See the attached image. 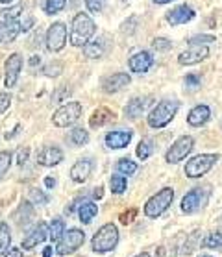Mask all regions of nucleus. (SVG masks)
Instances as JSON below:
<instances>
[{
    "label": "nucleus",
    "mask_w": 222,
    "mask_h": 257,
    "mask_svg": "<svg viewBox=\"0 0 222 257\" xmlns=\"http://www.w3.org/2000/svg\"><path fill=\"white\" fill-rule=\"evenodd\" d=\"M96 32V24L87 13H76L74 19H72V24H70V45L72 47H85L91 37Z\"/></svg>",
    "instance_id": "obj_1"
},
{
    "label": "nucleus",
    "mask_w": 222,
    "mask_h": 257,
    "mask_svg": "<svg viewBox=\"0 0 222 257\" xmlns=\"http://www.w3.org/2000/svg\"><path fill=\"white\" fill-rule=\"evenodd\" d=\"M178 109H180V104L176 100H161L159 104H156L152 111L148 113V126L150 128H165L176 117Z\"/></svg>",
    "instance_id": "obj_2"
},
{
    "label": "nucleus",
    "mask_w": 222,
    "mask_h": 257,
    "mask_svg": "<svg viewBox=\"0 0 222 257\" xmlns=\"http://www.w3.org/2000/svg\"><path fill=\"white\" fill-rule=\"evenodd\" d=\"M119 242V229L115 224H105L102 228L94 233L93 237V246L94 251H98V253H105V251H111Z\"/></svg>",
    "instance_id": "obj_3"
},
{
    "label": "nucleus",
    "mask_w": 222,
    "mask_h": 257,
    "mask_svg": "<svg viewBox=\"0 0 222 257\" xmlns=\"http://www.w3.org/2000/svg\"><path fill=\"white\" fill-rule=\"evenodd\" d=\"M172 200H174V191L170 187L161 189L152 198H148V202L145 204V215L150 218H158L159 215H163L165 211L169 209Z\"/></svg>",
    "instance_id": "obj_4"
},
{
    "label": "nucleus",
    "mask_w": 222,
    "mask_h": 257,
    "mask_svg": "<svg viewBox=\"0 0 222 257\" xmlns=\"http://www.w3.org/2000/svg\"><path fill=\"white\" fill-rule=\"evenodd\" d=\"M216 161H218V154H200V156L191 159L189 163H185V176L191 180L202 178L213 169V165Z\"/></svg>",
    "instance_id": "obj_5"
},
{
    "label": "nucleus",
    "mask_w": 222,
    "mask_h": 257,
    "mask_svg": "<svg viewBox=\"0 0 222 257\" xmlns=\"http://www.w3.org/2000/svg\"><path fill=\"white\" fill-rule=\"evenodd\" d=\"M80 117H82V104L80 102H69V104H63L58 111L54 113L52 122L58 128H69Z\"/></svg>",
    "instance_id": "obj_6"
},
{
    "label": "nucleus",
    "mask_w": 222,
    "mask_h": 257,
    "mask_svg": "<svg viewBox=\"0 0 222 257\" xmlns=\"http://www.w3.org/2000/svg\"><path fill=\"white\" fill-rule=\"evenodd\" d=\"M193 146H194V139H193V137H189V135H183V137H180L178 141H174V143H172V146H170L169 150H167V154H165L167 163L174 165V163H180V161H183V159L191 154Z\"/></svg>",
    "instance_id": "obj_7"
},
{
    "label": "nucleus",
    "mask_w": 222,
    "mask_h": 257,
    "mask_svg": "<svg viewBox=\"0 0 222 257\" xmlns=\"http://www.w3.org/2000/svg\"><path fill=\"white\" fill-rule=\"evenodd\" d=\"M83 240H85V233H83L82 229H69L59 239L56 251H58L59 255H70V253H74L83 244Z\"/></svg>",
    "instance_id": "obj_8"
},
{
    "label": "nucleus",
    "mask_w": 222,
    "mask_h": 257,
    "mask_svg": "<svg viewBox=\"0 0 222 257\" xmlns=\"http://www.w3.org/2000/svg\"><path fill=\"white\" fill-rule=\"evenodd\" d=\"M209 187H202V189H193V191H189L183 200H181V211L183 213H194V211H198L200 207H204L207 204V198H209V193H205Z\"/></svg>",
    "instance_id": "obj_9"
},
{
    "label": "nucleus",
    "mask_w": 222,
    "mask_h": 257,
    "mask_svg": "<svg viewBox=\"0 0 222 257\" xmlns=\"http://www.w3.org/2000/svg\"><path fill=\"white\" fill-rule=\"evenodd\" d=\"M67 45V26L63 23H52L47 32V48L50 52H59Z\"/></svg>",
    "instance_id": "obj_10"
},
{
    "label": "nucleus",
    "mask_w": 222,
    "mask_h": 257,
    "mask_svg": "<svg viewBox=\"0 0 222 257\" xmlns=\"http://www.w3.org/2000/svg\"><path fill=\"white\" fill-rule=\"evenodd\" d=\"M4 70H6L4 85H6V89H13L15 87V83H17V80H19L21 70H23V56L17 54V52L12 54V56L6 59V63H4Z\"/></svg>",
    "instance_id": "obj_11"
},
{
    "label": "nucleus",
    "mask_w": 222,
    "mask_h": 257,
    "mask_svg": "<svg viewBox=\"0 0 222 257\" xmlns=\"http://www.w3.org/2000/svg\"><path fill=\"white\" fill-rule=\"evenodd\" d=\"M194 10L187 4H181V6H176L174 10H170L167 13V23L172 24V26H178V24H185L189 21L194 19Z\"/></svg>",
    "instance_id": "obj_12"
},
{
    "label": "nucleus",
    "mask_w": 222,
    "mask_h": 257,
    "mask_svg": "<svg viewBox=\"0 0 222 257\" xmlns=\"http://www.w3.org/2000/svg\"><path fill=\"white\" fill-rule=\"evenodd\" d=\"M128 65H130V70H132V72L145 74V72H148V69L154 65V58H152V54L150 52L143 50V52L134 54V56L128 59Z\"/></svg>",
    "instance_id": "obj_13"
},
{
    "label": "nucleus",
    "mask_w": 222,
    "mask_h": 257,
    "mask_svg": "<svg viewBox=\"0 0 222 257\" xmlns=\"http://www.w3.org/2000/svg\"><path fill=\"white\" fill-rule=\"evenodd\" d=\"M130 82H132L130 74H126V72H117V74H111V76L102 80V89H104L105 93H119V91H123L126 85H130Z\"/></svg>",
    "instance_id": "obj_14"
},
{
    "label": "nucleus",
    "mask_w": 222,
    "mask_h": 257,
    "mask_svg": "<svg viewBox=\"0 0 222 257\" xmlns=\"http://www.w3.org/2000/svg\"><path fill=\"white\" fill-rule=\"evenodd\" d=\"M37 163L43 167H56L63 161V152L59 150L58 146H45L41 152L37 154Z\"/></svg>",
    "instance_id": "obj_15"
},
{
    "label": "nucleus",
    "mask_w": 222,
    "mask_h": 257,
    "mask_svg": "<svg viewBox=\"0 0 222 257\" xmlns=\"http://www.w3.org/2000/svg\"><path fill=\"white\" fill-rule=\"evenodd\" d=\"M209 56V48L207 47H191L189 50L181 52L178 56V63L180 65H196L204 61Z\"/></svg>",
    "instance_id": "obj_16"
},
{
    "label": "nucleus",
    "mask_w": 222,
    "mask_h": 257,
    "mask_svg": "<svg viewBox=\"0 0 222 257\" xmlns=\"http://www.w3.org/2000/svg\"><path fill=\"white\" fill-rule=\"evenodd\" d=\"M152 102V96H135V98L130 100V104L126 105V117L130 120H135V118H139L143 113L148 109V105Z\"/></svg>",
    "instance_id": "obj_17"
},
{
    "label": "nucleus",
    "mask_w": 222,
    "mask_h": 257,
    "mask_svg": "<svg viewBox=\"0 0 222 257\" xmlns=\"http://www.w3.org/2000/svg\"><path fill=\"white\" fill-rule=\"evenodd\" d=\"M211 117V109L209 105L205 104H200V105H194L193 109L189 111L187 115V122L193 126V128H200V126H204Z\"/></svg>",
    "instance_id": "obj_18"
},
{
    "label": "nucleus",
    "mask_w": 222,
    "mask_h": 257,
    "mask_svg": "<svg viewBox=\"0 0 222 257\" xmlns=\"http://www.w3.org/2000/svg\"><path fill=\"white\" fill-rule=\"evenodd\" d=\"M91 170H93V161L91 159H80V161H76V163L72 165L70 178H72V181H76V183H83L91 176Z\"/></svg>",
    "instance_id": "obj_19"
},
{
    "label": "nucleus",
    "mask_w": 222,
    "mask_h": 257,
    "mask_svg": "<svg viewBox=\"0 0 222 257\" xmlns=\"http://www.w3.org/2000/svg\"><path fill=\"white\" fill-rule=\"evenodd\" d=\"M47 239H48V224L41 222L23 240V248L24 250H32V248H35L37 244H41L43 240H47Z\"/></svg>",
    "instance_id": "obj_20"
},
{
    "label": "nucleus",
    "mask_w": 222,
    "mask_h": 257,
    "mask_svg": "<svg viewBox=\"0 0 222 257\" xmlns=\"http://www.w3.org/2000/svg\"><path fill=\"white\" fill-rule=\"evenodd\" d=\"M132 141V132H111L105 135V146L111 150H121L126 148Z\"/></svg>",
    "instance_id": "obj_21"
},
{
    "label": "nucleus",
    "mask_w": 222,
    "mask_h": 257,
    "mask_svg": "<svg viewBox=\"0 0 222 257\" xmlns=\"http://www.w3.org/2000/svg\"><path fill=\"white\" fill-rule=\"evenodd\" d=\"M23 32V23H12L6 26H0V43H13L19 37V34Z\"/></svg>",
    "instance_id": "obj_22"
},
{
    "label": "nucleus",
    "mask_w": 222,
    "mask_h": 257,
    "mask_svg": "<svg viewBox=\"0 0 222 257\" xmlns=\"http://www.w3.org/2000/svg\"><path fill=\"white\" fill-rule=\"evenodd\" d=\"M23 10H24L23 4H15V6L8 8V10H2V12H0V26L17 23V19L23 15Z\"/></svg>",
    "instance_id": "obj_23"
},
{
    "label": "nucleus",
    "mask_w": 222,
    "mask_h": 257,
    "mask_svg": "<svg viewBox=\"0 0 222 257\" xmlns=\"http://www.w3.org/2000/svg\"><path fill=\"white\" fill-rule=\"evenodd\" d=\"M109 120H113V113H111L107 107H98V109L93 113L89 124H91V128H102V126L107 124Z\"/></svg>",
    "instance_id": "obj_24"
},
{
    "label": "nucleus",
    "mask_w": 222,
    "mask_h": 257,
    "mask_svg": "<svg viewBox=\"0 0 222 257\" xmlns=\"http://www.w3.org/2000/svg\"><path fill=\"white\" fill-rule=\"evenodd\" d=\"M105 52L104 41L102 39H96V41H89L85 47H83V54L87 59H98L102 58Z\"/></svg>",
    "instance_id": "obj_25"
},
{
    "label": "nucleus",
    "mask_w": 222,
    "mask_h": 257,
    "mask_svg": "<svg viewBox=\"0 0 222 257\" xmlns=\"http://www.w3.org/2000/svg\"><path fill=\"white\" fill-rule=\"evenodd\" d=\"M96 213H98V207H96L94 202H82L80 209H78L80 220H82L83 224H91V220L96 216Z\"/></svg>",
    "instance_id": "obj_26"
},
{
    "label": "nucleus",
    "mask_w": 222,
    "mask_h": 257,
    "mask_svg": "<svg viewBox=\"0 0 222 257\" xmlns=\"http://www.w3.org/2000/svg\"><path fill=\"white\" fill-rule=\"evenodd\" d=\"M12 244V231L6 222H0V255H4Z\"/></svg>",
    "instance_id": "obj_27"
},
{
    "label": "nucleus",
    "mask_w": 222,
    "mask_h": 257,
    "mask_svg": "<svg viewBox=\"0 0 222 257\" xmlns=\"http://www.w3.org/2000/svg\"><path fill=\"white\" fill-rule=\"evenodd\" d=\"M63 233H65V224L59 218L52 220L50 226H48V239L52 240V242H56V240H59L63 237Z\"/></svg>",
    "instance_id": "obj_28"
},
{
    "label": "nucleus",
    "mask_w": 222,
    "mask_h": 257,
    "mask_svg": "<svg viewBox=\"0 0 222 257\" xmlns=\"http://www.w3.org/2000/svg\"><path fill=\"white\" fill-rule=\"evenodd\" d=\"M126 185H128V181L124 176H111L109 178V187H111V193L115 194H123L126 191Z\"/></svg>",
    "instance_id": "obj_29"
},
{
    "label": "nucleus",
    "mask_w": 222,
    "mask_h": 257,
    "mask_svg": "<svg viewBox=\"0 0 222 257\" xmlns=\"http://www.w3.org/2000/svg\"><path fill=\"white\" fill-rule=\"evenodd\" d=\"M154 154V143L150 139L141 141L137 146V158L139 159H148Z\"/></svg>",
    "instance_id": "obj_30"
},
{
    "label": "nucleus",
    "mask_w": 222,
    "mask_h": 257,
    "mask_svg": "<svg viewBox=\"0 0 222 257\" xmlns=\"http://www.w3.org/2000/svg\"><path fill=\"white\" fill-rule=\"evenodd\" d=\"M70 141H72V143H74L76 146L87 145V143H89V134L85 132V130H82V128L72 130V134H70Z\"/></svg>",
    "instance_id": "obj_31"
},
{
    "label": "nucleus",
    "mask_w": 222,
    "mask_h": 257,
    "mask_svg": "<svg viewBox=\"0 0 222 257\" xmlns=\"http://www.w3.org/2000/svg\"><path fill=\"white\" fill-rule=\"evenodd\" d=\"M215 41V35H211V34H198V35H193L191 39H189V45L191 47H205L207 43H213Z\"/></svg>",
    "instance_id": "obj_32"
},
{
    "label": "nucleus",
    "mask_w": 222,
    "mask_h": 257,
    "mask_svg": "<svg viewBox=\"0 0 222 257\" xmlns=\"http://www.w3.org/2000/svg\"><path fill=\"white\" fill-rule=\"evenodd\" d=\"M117 170L121 172V174H134V172H137V163H134L132 159H121L117 163Z\"/></svg>",
    "instance_id": "obj_33"
},
{
    "label": "nucleus",
    "mask_w": 222,
    "mask_h": 257,
    "mask_svg": "<svg viewBox=\"0 0 222 257\" xmlns=\"http://www.w3.org/2000/svg\"><path fill=\"white\" fill-rule=\"evenodd\" d=\"M65 6H67V0H47L45 12H47L48 15H56V13L61 12Z\"/></svg>",
    "instance_id": "obj_34"
},
{
    "label": "nucleus",
    "mask_w": 222,
    "mask_h": 257,
    "mask_svg": "<svg viewBox=\"0 0 222 257\" xmlns=\"http://www.w3.org/2000/svg\"><path fill=\"white\" fill-rule=\"evenodd\" d=\"M10 167H12V152L4 150L0 152V178L10 170Z\"/></svg>",
    "instance_id": "obj_35"
},
{
    "label": "nucleus",
    "mask_w": 222,
    "mask_h": 257,
    "mask_svg": "<svg viewBox=\"0 0 222 257\" xmlns=\"http://www.w3.org/2000/svg\"><path fill=\"white\" fill-rule=\"evenodd\" d=\"M204 246H207V248H222V233H211L205 237L204 240Z\"/></svg>",
    "instance_id": "obj_36"
},
{
    "label": "nucleus",
    "mask_w": 222,
    "mask_h": 257,
    "mask_svg": "<svg viewBox=\"0 0 222 257\" xmlns=\"http://www.w3.org/2000/svg\"><path fill=\"white\" fill-rule=\"evenodd\" d=\"M152 47L156 48V50H159V52H167V50L172 48V43H170V39H167V37H156L152 41Z\"/></svg>",
    "instance_id": "obj_37"
},
{
    "label": "nucleus",
    "mask_w": 222,
    "mask_h": 257,
    "mask_svg": "<svg viewBox=\"0 0 222 257\" xmlns=\"http://www.w3.org/2000/svg\"><path fill=\"white\" fill-rule=\"evenodd\" d=\"M198 85H200V76L196 74V72H191V74L185 76V87H187L189 91L198 89Z\"/></svg>",
    "instance_id": "obj_38"
},
{
    "label": "nucleus",
    "mask_w": 222,
    "mask_h": 257,
    "mask_svg": "<svg viewBox=\"0 0 222 257\" xmlns=\"http://www.w3.org/2000/svg\"><path fill=\"white\" fill-rule=\"evenodd\" d=\"M105 0H85V6L91 13H100L104 10Z\"/></svg>",
    "instance_id": "obj_39"
},
{
    "label": "nucleus",
    "mask_w": 222,
    "mask_h": 257,
    "mask_svg": "<svg viewBox=\"0 0 222 257\" xmlns=\"http://www.w3.org/2000/svg\"><path fill=\"white\" fill-rule=\"evenodd\" d=\"M30 200H32V204H37V205H43V204H47L48 198L45 196V194L41 193V191H30Z\"/></svg>",
    "instance_id": "obj_40"
},
{
    "label": "nucleus",
    "mask_w": 222,
    "mask_h": 257,
    "mask_svg": "<svg viewBox=\"0 0 222 257\" xmlns=\"http://www.w3.org/2000/svg\"><path fill=\"white\" fill-rule=\"evenodd\" d=\"M10 105H12V94L0 93V115H2V113H6Z\"/></svg>",
    "instance_id": "obj_41"
},
{
    "label": "nucleus",
    "mask_w": 222,
    "mask_h": 257,
    "mask_svg": "<svg viewBox=\"0 0 222 257\" xmlns=\"http://www.w3.org/2000/svg\"><path fill=\"white\" fill-rule=\"evenodd\" d=\"M135 215H137V209H130L128 213H123V215H121V222L130 224L135 218Z\"/></svg>",
    "instance_id": "obj_42"
},
{
    "label": "nucleus",
    "mask_w": 222,
    "mask_h": 257,
    "mask_svg": "<svg viewBox=\"0 0 222 257\" xmlns=\"http://www.w3.org/2000/svg\"><path fill=\"white\" fill-rule=\"evenodd\" d=\"M28 156H30V148H23V150L17 154V163L23 167V165L28 161Z\"/></svg>",
    "instance_id": "obj_43"
},
{
    "label": "nucleus",
    "mask_w": 222,
    "mask_h": 257,
    "mask_svg": "<svg viewBox=\"0 0 222 257\" xmlns=\"http://www.w3.org/2000/svg\"><path fill=\"white\" fill-rule=\"evenodd\" d=\"M59 72H61V65H48L47 69H45L47 76H58Z\"/></svg>",
    "instance_id": "obj_44"
},
{
    "label": "nucleus",
    "mask_w": 222,
    "mask_h": 257,
    "mask_svg": "<svg viewBox=\"0 0 222 257\" xmlns=\"http://www.w3.org/2000/svg\"><path fill=\"white\" fill-rule=\"evenodd\" d=\"M45 185H47L48 189H54L56 187V178H54V176H47V178H45Z\"/></svg>",
    "instance_id": "obj_45"
},
{
    "label": "nucleus",
    "mask_w": 222,
    "mask_h": 257,
    "mask_svg": "<svg viewBox=\"0 0 222 257\" xmlns=\"http://www.w3.org/2000/svg\"><path fill=\"white\" fill-rule=\"evenodd\" d=\"M4 257H23V251L19 250V248H13V250L8 251V255H4Z\"/></svg>",
    "instance_id": "obj_46"
},
{
    "label": "nucleus",
    "mask_w": 222,
    "mask_h": 257,
    "mask_svg": "<svg viewBox=\"0 0 222 257\" xmlns=\"http://www.w3.org/2000/svg\"><path fill=\"white\" fill-rule=\"evenodd\" d=\"M30 65H32V67H39V65H41V58H39V56H34V58L30 59Z\"/></svg>",
    "instance_id": "obj_47"
},
{
    "label": "nucleus",
    "mask_w": 222,
    "mask_h": 257,
    "mask_svg": "<svg viewBox=\"0 0 222 257\" xmlns=\"http://www.w3.org/2000/svg\"><path fill=\"white\" fill-rule=\"evenodd\" d=\"M52 248H50V246H48V248H45V250H43V257H52Z\"/></svg>",
    "instance_id": "obj_48"
},
{
    "label": "nucleus",
    "mask_w": 222,
    "mask_h": 257,
    "mask_svg": "<svg viewBox=\"0 0 222 257\" xmlns=\"http://www.w3.org/2000/svg\"><path fill=\"white\" fill-rule=\"evenodd\" d=\"M102 196H104V193H102V187H98L96 189V191H94V198H102Z\"/></svg>",
    "instance_id": "obj_49"
},
{
    "label": "nucleus",
    "mask_w": 222,
    "mask_h": 257,
    "mask_svg": "<svg viewBox=\"0 0 222 257\" xmlns=\"http://www.w3.org/2000/svg\"><path fill=\"white\" fill-rule=\"evenodd\" d=\"M156 4H169V2H174V0H154Z\"/></svg>",
    "instance_id": "obj_50"
},
{
    "label": "nucleus",
    "mask_w": 222,
    "mask_h": 257,
    "mask_svg": "<svg viewBox=\"0 0 222 257\" xmlns=\"http://www.w3.org/2000/svg\"><path fill=\"white\" fill-rule=\"evenodd\" d=\"M13 0H0V4H12Z\"/></svg>",
    "instance_id": "obj_51"
},
{
    "label": "nucleus",
    "mask_w": 222,
    "mask_h": 257,
    "mask_svg": "<svg viewBox=\"0 0 222 257\" xmlns=\"http://www.w3.org/2000/svg\"><path fill=\"white\" fill-rule=\"evenodd\" d=\"M135 257H150L148 253H139V255H135Z\"/></svg>",
    "instance_id": "obj_52"
},
{
    "label": "nucleus",
    "mask_w": 222,
    "mask_h": 257,
    "mask_svg": "<svg viewBox=\"0 0 222 257\" xmlns=\"http://www.w3.org/2000/svg\"><path fill=\"white\" fill-rule=\"evenodd\" d=\"M200 257H213V255H200Z\"/></svg>",
    "instance_id": "obj_53"
}]
</instances>
